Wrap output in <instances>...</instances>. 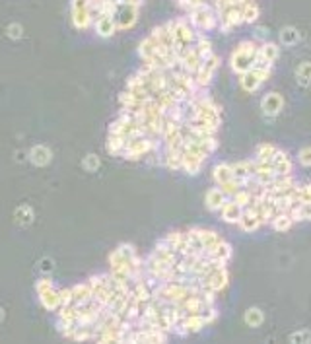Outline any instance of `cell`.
Returning a JSON list of instances; mask_svg holds the SVG:
<instances>
[{
  "label": "cell",
  "instance_id": "1",
  "mask_svg": "<svg viewBox=\"0 0 311 344\" xmlns=\"http://www.w3.org/2000/svg\"><path fill=\"white\" fill-rule=\"evenodd\" d=\"M261 43H257L255 39H243L233 47L232 55H230V68L233 74L241 76L245 72H249L255 64V59L259 55Z\"/></svg>",
  "mask_w": 311,
  "mask_h": 344
},
{
  "label": "cell",
  "instance_id": "2",
  "mask_svg": "<svg viewBox=\"0 0 311 344\" xmlns=\"http://www.w3.org/2000/svg\"><path fill=\"white\" fill-rule=\"evenodd\" d=\"M187 20H189V24H191L198 33H206V31L216 30V28H218V21H220L218 20V14L214 10L212 2L203 4V6L191 10L187 14Z\"/></svg>",
  "mask_w": 311,
  "mask_h": 344
},
{
  "label": "cell",
  "instance_id": "3",
  "mask_svg": "<svg viewBox=\"0 0 311 344\" xmlns=\"http://www.w3.org/2000/svg\"><path fill=\"white\" fill-rule=\"evenodd\" d=\"M173 37L175 41L171 49H173V53L179 57L183 49L193 47L196 37H198V31L189 24L187 16H183V18H173Z\"/></svg>",
  "mask_w": 311,
  "mask_h": 344
},
{
  "label": "cell",
  "instance_id": "4",
  "mask_svg": "<svg viewBox=\"0 0 311 344\" xmlns=\"http://www.w3.org/2000/svg\"><path fill=\"white\" fill-rule=\"evenodd\" d=\"M272 76V68H251L239 76V86L247 94H255Z\"/></svg>",
  "mask_w": 311,
  "mask_h": 344
},
{
  "label": "cell",
  "instance_id": "5",
  "mask_svg": "<svg viewBox=\"0 0 311 344\" xmlns=\"http://www.w3.org/2000/svg\"><path fill=\"white\" fill-rule=\"evenodd\" d=\"M70 14H72V24L76 30L86 31L94 26L92 14H90V0H72Z\"/></svg>",
  "mask_w": 311,
  "mask_h": 344
},
{
  "label": "cell",
  "instance_id": "6",
  "mask_svg": "<svg viewBox=\"0 0 311 344\" xmlns=\"http://www.w3.org/2000/svg\"><path fill=\"white\" fill-rule=\"evenodd\" d=\"M220 64H222V59L214 53L210 59H206L201 64V68L196 70V74H194V82H196V86L198 88H208L210 84H212L214 76H216V72L220 68Z\"/></svg>",
  "mask_w": 311,
  "mask_h": 344
},
{
  "label": "cell",
  "instance_id": "7",
  "mask_svg": "<svg viewBox=\"0 0 311 344\" xmlns=\"http://www.w3.org/2000/svg\"><path fill=\"white\" fill-rule=\"evenodd\" d=\"M284 109V96L278 91H269L264 94L261 99V113L264 119L272 121L274 117H278Z\"/></svg>",
  "mask_w": 311,
  "mask_h": 344
},
{
  "label": "cell",
  "instance_id": "8",
  "mask_svg": "<svg viewBox=\"0 0 311 344\" xmlns=\"http://www.w3.org/2000/svg\"><path fill=\"white\" fill-rule=\"evenodd\" d=\"M218 30L222 33H230L232 30L239 28L243 24V10L241 6H233V8H228L218 14Z\"/></svg>",
  "mask_w": 311,
  "mask_h": 344
},
{
  "label": "cell",
  "instance_id": "9",
  "mask_svg": "<svg viewBox=\"0 0 311 344\" xmlns=\"http://www.w3.org/2000/svg\"><path fill=\"white\" fill-rule=\"evenodd\" d=\"M206 327H208V323H206V319H204L203 315H189V317H183L177 323L173 333L179 334V336H189V334L201 333Z\"/></svg>",
  "mask_w": 311,
  "mask_h": 344
},
{
  "label": "cell",
  "instance_id": "10",
  "mask_svg": "<svg viewBox=\"0 0 311 344\" xmlns=\"http://www.w3.org/2000/svg\"><path fill=\"white\" fill-rule=\"evenodd\" d=\"M138 12H140V8H136L132 4H119L117 14H115L117 30H121V31L130 30L136 24V20H138Z\"/></svg>",
  "mask_w": 311,
  "mask_h": 344
},
{
  "label": "cell",
  "instance_id": "11",
  "mask_svg": "<svg viewBox=\"0 0 311 344\" xmlns=\"http://www.w3.org/2000/svg\"><path fill=\"white\" fill-rule=\"evenodd\" d=\"M298 183H300V181L294 177V175H282V177L272 179L271 183L266 185V191H269L271 195H274V197H280V195H288V193H292Z\"/></svg>",
  "mask_w": 311,
  "mask_h": 344
},
{
  "label": "cell",
  "instance_id": "12",
  "mask_svg": "<svg viewBox=\"0 0 311 344\" xmlns=\"http://www.w3.org/2000/svg\"><path fill=\"white\" fill-rule=\"evenodd\" d=\"M271 164H272V167H274L276 177H282V175H294V162H292L290 154H288L286 150L278 148Z\"/></svg>",
  "mask_w": 311,
  "mask_h": 344
},
{
  "label": "cell",
  "instance_id": "13",
  "mask_svg": "<svg viewBox=\"0 0 311 344\" xmlns=\"http://www.w3.org/2000/svg\"><path fill=\"white\" fill-rule=\"evenodd\" d=\"M228 200L230 198L224 195V191L218 185H214V187H210L204 193V207L208 208L210 212H220Z\"/></svg>",
  "mask_w": 311,
  "mask_h": 344
},
{
  "label": "cell",
  "instance_id": "14",
  "mask_svg": "<svg viewBox=\"0 0 311 344\" xmlns=\"http://www.w3.org/2000/svg\"><path fill=\"white\" fill-rule=\"evenodd\" d=\"M239 230L245 232V234H255V232H259L262 227L261 220H259V214H257V210L251 207L243 208V216L239 220Z\"/></svg>",
  "mask_w": 311,
  "mask_h": 344
},
{
  "label": "cell",
  "instance_id": "15",
  "mask_svg": "<svg viewBox=\"0 0 311 344\" xmlns=\"http://www.w3.org/2000/svg\"><path fill=\"white\" fill-rule=\"evenodd\" d=\"M179 62L183 64V68L189 72V74H196V70L201 68V64H203V59L198 57V53L194 47H187V49L181 51V55H179Z\"/></svg>",
  "mask_w": 311,
  "mask_h": 344
},
{
  "label": "cell",
  "instance_id": "16",
  "mask_svg": "<svg viewBox=\"0 0 311 344\" xmlns=\"http://www.w3.org/2000/svg\"><path fill=\"white\" fill-rule=\"evenodd\" d=\"M232 171L235 179H249L255 175L257 171V159L249 157V159H239V162H233L232 164Z\"/></svg>",
  "mask_w": 311,
  "mask_h": 344
},
{
  "label": "cell",
  "instance_id": "17",
  "mask_svg": "<svg viewBox=\"0 0 311 344\" xmlns=\"http://www.w3.org/2000/svg\"><path fill=\"white\" fill-rule=\"evenodd\" d=\"M162 166L167 167L169 171H181V169H183V148L164 150Z\"/></svg>",
  "mask_w": 311,
  "mask_h": 344
},
{
  "label": "cell",
  "instance_id": "18",
  "mask_svg": "<svg viewBox=\"0 0 311 344\" xmlns=\"http://www.w3.org/2000/svg\"><path fill=\"white\" fill-rule=\"evenodd\" d=\"M94 30L99 37H113L117 31V21L113 16H99L96 21H94Z\"/></svg>",
  "mask_w": 311,
  "mask_h": 344
},
{
  "label": "cell",
  "instance_id": "19",
  "mask_svg": "<svg viewBox=\"0 0 311 344\" xmlns=\"http://www.w3.org/2000/svg\"><path fill=\"white\" fill-rule=\"evenodd\" d=\"M218 214H220L222 222H226V224H239V220H241L243 216V208L239 207V204H235L232 198H230Z\"/></svg>",
  "mask_w": 311,
  "mask_h": 344
},
{
  "label": "cell",
  "instance_id": "20",
  "mask_svg": "<svg viewBox=\"0 0 311 344\" xmlns=\"http://www.w3.org/2000/svg\"><path fill=\"white\" fill-rule=\"evenodd\" d=\"M212 179H214V185H218V187H222L228 181L235 179L232 171V164H228V162L216 164V166L212 167Z\"/></svg>",
  "mask_w": 311,
  "mask_h": 344
},
{
  "label": "cell",
  "instance_id": "21",
  "mask_svg": "<svg viewBox=\"0 0 311 344\" xmlns=\"http://www.w3.org/2000/svg\"><path fill=\"white\" fill-rule=\"evenodd\" d=\"M276 150H278V146H274L271 142H261L259 146L255 148L253 157H255L259 164H271L274 154H276Z\"/></svg>",
  "mask_w": 311,
  "mask_h": 344
},
{
  "label": "cell",
  "instance_id": "22",
  "mask_svg": "<svg viewBox=\"0 0 311 344\" xmlns=\"http://www.w3.org/2000/svg\"><path fill=\"white\" fill-rule=\"evenodd\" d=\"M51 157H53V152L47 146H43V144H37V146H33L29 150V159L39 167L47 166L51 162Z\"/></svg>",
  "mask_w": 311,
  "mask_h": 344
},
{
  "label": "cell",
  "instance_id": "23",
  "mask_svg": "<svg viewBox=\"0 0 311 344\" xmlns=\"http://www.w3.org/2000/svg\"><path fill=\"white\" fill-rule=\"evenodd\" d=\"M290 216L294 220V224L298 222H311V200H301L300 204L290 210Z\"/></svg>",
  "mask_w": 311,
  "mask_h": 344
},
{
  "label": "cell",
  "instance_id": "24",
  "mask_svg": "<svg viewBox=\"0 0 311 344\" xmlns=\"http://www.w3.org/2000/svg\"><path fill=\"white\" fill-rule=\"evenodd\" d=\"M278 39L284 47H294V45H298L301 39V33L298 31V28H294V26H284L278 33Z\"/></svg>",
  "mask_w": 311,
  "mask_h": 344
},
{
  "label": "cell",
  "instance_id": "25",
  "mask_svg": "<svg viewBox=\"0 0 311 344\" xmlns=\"http://www.w3.org/2000/svg\"><path fill=\"white\" fill-rule=\"evenodd\" d=\"M194 49H196V53H198V57L203 59V62L206 59H210L214 55V47H212V41L208 39L204 33H198V37H196V41H194L193 45Z\"/></svg>",
  "mask_w": 311,
  "mask_h": 344
},
{
  "label": "cell",
  "instance_id": "26",
  "mask_svg": "<svg viewBox=\"0 0 311 344\" xmlns=\"http://www.w3.org/2000/svg\"><path fill=\"white\" fill-rule=\"evenodd\" d=\"M243 10V24H255L261 18V6L257 4V0H249L241 6Z\"/></svg>",
  "mask_w": 311,
  "mask_h": 344
},
{
  "label": "cell",
  "instance_id": "27",
  "mask_svg": "<svg viewBox=\"0 0 311 344\" xmlns=\"http://www.w3.org/2000/svg\"><path fill=\"white\" fill-rule=\"evenodd\" d=\"M292 226H294V220H292L290 212H280V214H276L274 220L271 222L272 230H274V232H280V234L290 232Z\"/></svg>",
  "mask_w": 311,
  "mask_h": 344
},
{
  "label": "cell",
  "instance_id": "28",
  "mask_svg": "<svg viewBox=\"0 0 311 344\" xmlns=\"http://www.w3.org/2000/svg\"><path fill=\"white\" fill-rule=\"evenodd\" d=\"M296 82L301 88H309L311 86V60L300 62V66L296 68Z\"/></svg>",
  "mask_w": 311,
  "mask_h": 344
},
{
  "label": "cell",
  "instance_id": "29",
  "mask_svg": "<svg viewBox=\"0 0 311 344\" xmlns=\"http://www.w3.org/2000/svg\"><path fill=\"white\" fill-rule=\"evenodd\" d=\"M243 321L247 327H251V329H257V327H261L264 323V311H262L261 307H249L245 315H243Z\"/></svg>",
  "mask_w": 311,
  "mask_h": 344
},
{
  "label": "cell",
  "instance_id": "30",
  "mask_svg": "<svg viewBox=\"0 0 311 344\" xmlns=\"http://www.w3.org/2000/svg\"><path fill=\"white\" fill-rule=\"evenodd\" d=\"M41 295V304L47 307L49 311H55L60 307V294L55 292L53 288H47V290H43V292H39Z\"/></svg>",
  "mask_w": 311,
  "mask_h": 344
},
{
  "label": "cell",
  "instance_id": "31",
  "mask_svg": "<svg viewBox=\"0 0 311 344\" xmlns=\"http://www.w3.org/2000/svg\"><path fill=\"white\" fill-rule=\"evenodd\" d=\"M156 49H158V41L152 35H148L138 43V57L142 60H148L150 57H154Z\"/></svg>",
  "mask_w": 311,
  "mask_h": 344
},
{
  "label": "cell",
  "instance_id": "32",
  "mask_svg": "<svg viewBox=\"0 0 311 344\" xmlns=\"http://www.w3.org/2000/svg\"><path fill=\"white\" fill-rule=\"evenodd\" d=\"M125 144L126 140L123 136H113V134H107V152L111 154V156L115 157H121V154H123V150H125Z\"/></svg>",
  "mask_w": 311,
  "mask_h": 344
},
{
  "label": "cell",
  "instance_id": "33",
  "mask_svg": "<svg viewBox=\"0 0 311 344\" xmlns=\"http://www.w3.org/2000/svg\"><path fill=\"white\" fill-rule=\"evenodd\" d=\"M201 236H203V243L206 249H210V247L218 245L220 241H222L224 237L216 232V230H208V227H201Z\"/></svg>",
  "mask_w": 311,
  "mask_h": 344
},
{
  "label": "cell",
  "instance_id": "34",
  "mask_svg": "<svg viewBox=\"0 0 311 344\" xmlns=\"http://www.w3.org/2000/svg\"><path fill=\"white\" fill-rule=\"evenodd\" d=\"M290 344H311L309 329H298L290 334Z\"/></svg>",
  "mask_w": 311,
  "mask_h": 344
},
{
  "label": "cell",
  "instance_id": "35",
  "mask_svg": "<svg viewBox=\"0 0 311 344\" xmlns=\"http://www.w3.org/2000/svg\"><path fill=\"white\" fill-rule=\"evenodd\" d=\"M232 200L235 202V204H239L241 208H247L249 204H251V200H253L251 191H249V189H241V191H237V193L233 195Z\"/></svg>",
  "mask_w": 311,
  "mask_h": 344
},
{
  "label": "cell",
  "instance_id": "36",
  "mask_svg": "<svg viewBox=\"0 0 311 344\" xmlns=\"http://www.w3.org/2000/svg\"><path fill=\"white\" fill-rule=\"evenodd\" d=\"M16 220L19 224H29L33 220V210L28 204H21V207L16 208Z\"/></svg>",
  "mask_w": 311,
  "mask_h": 344
},
{
  "label": "cell",
  "instance_id": "37",
  "mask_svg": "<svg viewBox=\"0 0 311 344\" xmlns=\"http://www.w3.org/2000/svg\"><path fill=\"white\" fill-rule=\"evenodd\" d=\"M99 166H101V162H99V157H97L96 154H87V156L82 159V167H84L86 171H90V173L97 171Z\"/></svg>",
  "mask_w": 311,
  "mask_h": 344
},
{
  "label": "cell",
  "instance_id": "38",
  "mask_svg": "<svg viewBox=\"0 0 311 344\" xmlns=\"http://www.w3.org/2000/svg\"><path fill=\"white\" fill-rule=\"evenodd\" d=\"M298 164L303 167H311V146H303L298 152Z\"/></svg>",
  "mask_w": 311,
  "mask_h": 344
},
{
  "label": "cell",
  "instance_id": "39",
  "mask_svg": "<svg viewBox=\"0 0 311 344\" xmlns=\"http://www.w3.org/2000/svg\"><path fill=\"white\" fill-rule=\"evenodd\" d=\"M298 193H300L301 200H311V181L300 183V185H298Z\"/></svg>",
  "mask_w": 311,
  "mask_h": 344
},
{
  "label": "cell",
  "instance_id": "40",
  "mask_svg": "<svg viewBox=\"0 0 311 344\" xmlns=\"http://www.w3.org/2000/svg\"><path fill=\"white\" fill-rule=\"evenodd\" d=\"M6 33H8L10 39H19V37H21V26H19V24H10Z\"/></svg>",
  "mask_w": 311,
  "mask_h": 344
},
{
  "label": "cell",
  "instance_id": "41",
  "mask_svg": "<svg viewBox=\"0 0 311 344\" xmlns=\"http://www.w3.org/2000/svg\"><path fill=\"white\" fill-rule=\"evenodd\" d=\"M255 33H257V37H259V39H262L261 43L269 41V30H266V28H257V30H255Z\"/></svg>",
  "mask_w": 311,
  "mask_h": 344
},
{
  "label": "cell",
  "instance_id": "42",
  "mask_svg": "<svg viewBox=\"0 0 311 344\" xmlns=\"http://www.w3.org/2000/svg\"><path fill=\"white\" fill-rule=\"evenodd\" d=\"M41 268H43V272H47V270H51V268H53V266H51V261H47V259H45V261H43V266H41Z\"/></svg>",
  "mask_w": 311,
  "mask_h": 344
},
{
  "label": "cell",
  "instance_id": "43",
  "mask_svg": "<svg viewBox=\"0 0 311 344\" xmlns=\"http://www.w3.org/2000/svg\"><path fill=\"white\" fill-rule=\"evenodd\" d=\"M2 317H4V311H2V309H0V321H2Z\"/></svg>",
  "mask_w": 311,
  "mask_h": 344
}]
</instances>
